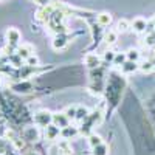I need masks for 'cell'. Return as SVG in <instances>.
<instances>
[{"label": "cell", "instance_id": "6da1fadb", "mask_svg": "<svg viewBox=\"0 0 155 155\" xmlns=\"http://www.w3.org/2000/svg\"><path fill=\"white\" fill-rule=\"evenodd\" d=\"M101 118H102V112H101V110H93L92 113L88 115V118H87L84 123H81L79 134H82V135H90L92 127L96 126V124L101 121Z\"/></svg>", "mask_w": 155, "mask_h": 155}, {"label": "cell", "instance_id": "7a4b0ae2", "mask_svg": "<svg viewBox=\"0 0 155 155\" xmlns=\"http://www.w3.org/2000/svg\"><path fill=\"white\" fill-rule=\"evenodd\" d=\"M34 123L45 129L48 124L53 123V113H50L48 110H39L34 113Z\"/></svg>", "mask_w": 155, "mask_h": 155}, {"label": "cell", "instance_id": "3957f363", "mask_svg": "<svg viewBox=\"0 0 155 155\" xmlns=\"http://www.w3.org/2000/svg\"><path fill=\"white\" fill-rule=\"evenodd\" d=\"M20 39H22V34L17 28H9L6 31V41L9 44V47L12 48H17L20 45Z\"/></svg>", "mask_w": 155, "mask_h": 155}, {"label": "cell", "instance_id": "277c9868", "mask_svg": "<svg viewBox=\"0 0 155 155\" xmlns=\"http://www.w3.org/2000/svg\"><path fill=\"white\" fill-rule=\"evenodd\" d=\"M84 62H85V65H87L88 70H96V68H99V65H101V58H99L98 54L90 53V54L85 56Z\"/></svg>", "mask_w": 155, "mask_h": 155}, {"label": "cell", "instance_id": "5b68a950", "mask_svg": "<svg viewBox=\"0 0 155 155\" xmlns=\"http://www.w3.org/2000/svg\"><path fill=\"white\" fill-rule=\"evenodd\" d=\"M53 124L58 126L59 129H64V127L70 126V120L64 112L62 113H53Z\"/></svg>", "mask_w": 155, "mask_h": 155}, {"label": "cell", "instance_id": "8992f818", "mask_svg": "<svg viewBox=\"0 0 155 155\" xmlns=\"http://www.w3.org/2000/svg\"><path fill=\"white\" fill-rule=\"evenodd\" d=\"M16 53H17L23 61H27L30 56L34 54V48H33L31 45H28V44H22V45L17 47V51H16Z\"/></svg>", "mask_w": 155, "mask_h": 155}, {"label": "cell", "instance_id": "52a82bcc", "mask_svg": "<svg viewBox=\"0 0 155 155\" xmlns=\"http://www.w3.org/2000/svg\"><path fill=\"white\" fill-rule=\"evenodd\" d=\"M14 92H17V93H30L31 90H33V84L30 82V81H22V82H16V84H12V87H11Z\"/></svg>", "mask_w": 155, "mask_h": 155}, {"label": "cell", "instance_id": "ba28073f", "mask_svg": "<svg viewBox=\"0 0 155 155\" xmlns=\"http://www.w3.org/2000/svg\"><path fill=\"white\" fill-rule=\"evenodd\" d=\"M23 138L28 141V143H36L39 140V129L37 127H27L23 130Z\"/></svg>", "mask_w": 155, "mask_h": 155}, {"label": "cell", "instance_id": "9c48e42d", "mask_svg": "<svg viewBox=\"0 0 155 155\" xmlns=\"http://www.w3.org/2000/svg\"><path fill=\"white\" fill-rule=\"evenodd\" d=\"M59 135H61V129H59L58 126H54L53 123L48 124V126L45 127V138H47V140L53 141V140H56Z\"/></svg>", "mask_w": 155, "mask_h": 155}, {"label": "cell", "instance_id": "30bf717a", "mask_svg": "<svg viewBox=\"0 0 155 155\" xmlns=\"http://www.w3.org/2000/svg\"><path fill=\"white\" fill-rule=\"evenodd\" d=\"M130 28L135 31V33H144L147 30V22L141 17H137L134 19V22L130 23Z\"/></svg>", "mask_w": 155, "mask_h": 155}, {"label": "cell", "instance_id": "8fae6325", "mask_svg": "<svg viewBox=\"0 0 155 155\" xmlns=\"http://www.w3.org/2000/svg\"><path fill=\"white\" fill-rule=\"evenodd\" d=\"M78 134H79V129L74 127V126H71V124L67 126V127H64V129H61V137L65 138V140H70V138L76 137Z\"/></svg>", "mask_w": 155, "mask_h": 155}, {"label": "cell", "instance_id": "7c38bea8", "mask_svg": "<svg viewBox=\"0 0 155 155\" xmlns=\"http://www.w3.org/2000/svg\"><path fill=\"white\" fill-rule=\"evenodd\" d=\"M68 44L67 41V37L64 36V34H58L54 39H53V42H51V47H53L54 50H62V48H65Z\"/></svg>", "mask_w": 155, "mask_h": 155}, {"label": "cell", "instance_id": "4fadbf2b", "mask_svg": "<svg viewBox=\"0 0 155 155\" xmlns=\"http://www.w3.org/2000/svg\"><path fill=\"white\" fill-rule=\"evenodd\" d=\"M140 68L138 62H134V61H126L123 65H121V71L124 74H130V73H135L137 70Z\"/></svg>", "mask_w": 155, "mask_h": 155}, {"label": "cell", "instance_id": "5bb4252c", "mask_svg": "<svg viewBox=\"0 0 155 155\" xmlns=\"http://www.w3.org/2000/svg\"><path fill=\"white\" fill-rule=\"evenodd\" d=\"M96 22H98V25H101V27H109V25L112 23V16L109 14V12H99V14L96 16Z\"/></svg>", "mask_w": 155, "mask_h": 155}, {"label": "cell", "instance_id": "9a60e30c", "mask_svg": "<svg viewBox=\"0 0 155 155\" xmlns=\"http://www.w3.org/2000/svg\"><path fill=\"white\" fill-rule=\"evenodd\" d=\"M88 115H90V112H88V109L87 107H78L76 109V121H79V123H84L87 118H88Z\"/></svg>", "mask_w": 155, "mask_h": 155}, {"label": "cell", "instance_id": "2e32d148", "mask_svg": "<svg viewBox=\"0 0 155 155\" xmlns=\"http://www.w3.org/2000/svg\"><path fill=\"white\" fill-rule=\"evenodd\" d=\"M92 153H93V155H107V153H109V147H107V144L101 143V144L92 147Z\"/></svg>", "mask_w": 155, "mask_h": 155}, {"label": "cell", "instance_id": "e0dca14e", "mask_svg": "<svg viewBox=\"0 0 155 155\" xmlns=\"http://www.w3.org/2000/svg\"><path fill=\"white\" fill-rule=\"evenodd\" d=\"M104 41H106V44H109V45L115 44L116 41H118V33L113 31V30H109V31L106 33V36H104Z\"/></svg>", "mask_w": 155, "mask_h": 155}, {"label": "cell", "instance_id": "ac0fdd59", "mask_svg": "<svg viewBox=\"0 0 155 155\" xmlns=\"http://www.w3.org/2000/svg\"><path fill=\"white\" fill-rule=\"evenodd\" d=\"M126 56H127V61H134V62H138L141 54H140V51H138L137 48H130V50H129L127 53H126Z\"/></svg>", "mask_w": 155, "mask_h": 155}, {"label": "cell", "instance_id": "d6986e66", "mask_svg": "<svg viewBox=\"0 0 155 155\" xmlns=\"http://www.w3.org/2000/svg\"><path fill=\"white\" fill-rule=\"evenodd\" d=\"M101 143H102V138L99 135H96V134H90L88 135V144L92 146V147H95V146H98Z\"/></svg>", "mask_w": 155, "mask_h": 155}, {"label": "cell", "instance_id": "ffe728a7", "mask_svg": "<svg viewBox=\"0 0 155 155\" xmlns=\"http://www.w3.org/2000/svg\"><path fill=\"white\" fill-rule=\"evenodd\" d=\"M127 61V56H126V53H116L115 54V59H113V64L115 65H123V64Z\"/></svg>", "mask_w": 155, "mask_h": 155}, {"label": "cell", "instance_id": "44dd1931", "mask_svg": "<svg viewBox=\"0 0 155 155\" xmlns=\"http://www.w3.org/2000/svg\"><path fill=\"white\" fill-rule=\"evenodd\" d=\"M22 61H23V59H22L17 53H14V54L9 56V62H12V65H16V67H19V68L23 67V65H22Z\"/></svg>", "mask_w": 155, "mask_h": 155}, {"label": "cell", "instance_id": "7402d4cb", "mask_svg": "<svg viewBox=\"0 0 155 155\" xmlns=\"http://www.w3.org/2000/svg\"><path fill=\"white\" fill-rule=\"evenodd\" d=\"M140 70L144 71V73H150V71L153 70V64H152L150 61H144V62L140 65Z\"/></svg>", "mask_w": 155, "mask_h": 155}, {"label": "cell", "instance_id": "603a6c76", "mask_svg": "<svg viewBox=\"0 0 155 155\" xmlns=\"http://www.w3.org/2000/svg\"><path fill=\"white\" fill-rule=\"evenodd\" d=\"M129 28H130V23H129L127 20H120L118 22V31H121V33H124V31H127Z\"/></svg>", "mask_w": 155, "mask_h": 155}, {"label": "cell", "instance_id": "cb8c5ba5", "mask_svg": "<svg viewBox=\"0 0 155 155\" xmlns=\"http://www.w3.org/2000/svg\"><path fill=\"white\" fill-rule=\"evenodd\" d=\"M76 109H78V107H67L65 112H64V113L68 116V120H70V121L76 118Z\"/></svg>", "mask_w": 155, "mask_h": 155}, {"label": "cell", "instance_id": "d4e9b609", "mask_svg": "<svg viewBox=\"0 0 155 155\" xmlns=\"http://www.w3.org/2000/svg\"><path fill=\"white\" fill-rule=\"evenodd\" d=\"M25 62H27V65H30V67H37V65H39V59H37L34 54H33V56H30Z\"/></svg>", "mask_w": 155, "mask_h": 155}, {"label": "cell", "instance_id": "484cf974", "mask_svg": "<svg viewBox=\"0 0 155 155\" xmlns=\"http://www.w3.org/2000/svg\"><path fill=\"white\" fill-rule=\"evenodd\" d=\"M8 149V141L5 138H0V155H5Z\"/></svg>", "mask_w": 155, "mask_h": 155}, {"label": "cell", "instance_id": "4316f807", "mask_svg": "<svg viewBox=\"0 0 155 155\" xmlns=\"http://www.w3.org/2000/svg\"><path fill=\"white\" fill-rule=\"evenodd\" d=\"M115 51H112V50H109V51H106L104 53V61H107V62H113V59H115Z\"/></svg>", "mask_w": 155, "mask_h": 155}, {"label": "cell", "instance_id": "83f0119b", "mask_svg": "<svg viewBox=\"0 0 155 155\" xmlns=\"http://www.w3.org/2000/svg\"><path fill=\"white\" fill-rule=\"evenodd\" d=\"M34 3L39 5V6H42V8H45V6H50L51 0H34Z\"/></svg>", "mask_w": 155, "mask_h": 155}, {"label": "cell", "instance_id": "f1b7e54d", "mask_svg": "<svg viewBox=\"0 0 155 155\" xmlns=\"http://www.w3.org/2000/svg\"><path fill=\"white\" fill-rule=\"evenodd\" d=\"M27 155H37L36 152H30V153H27Z\"/></svg>", "mask_w": 155, "mask_h": 155}, {"label": "cell", "instance_id": "f546056e", "mask_svg": "<svg viewBox=\"0 0 155 155\" xmlns=\"http://www.w3.org/2000/svg\"><path fill=\"white\" fill-rule=\"evenodd\" d=\"M153 27H155V17H153Z\"/></svg>", "mask_w": 155, "mask_h": 155}]
</instances>
